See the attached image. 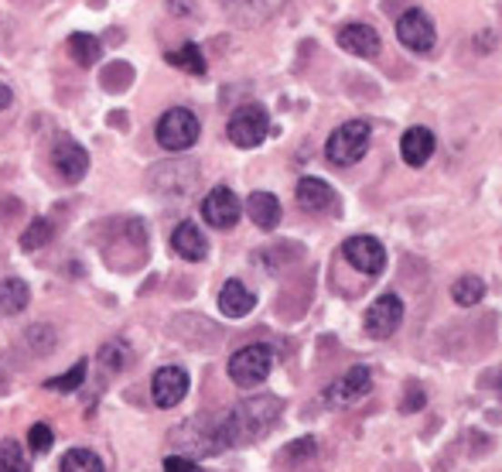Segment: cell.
Segmentation results:
<instances>
[{
  "label": "cell",
  "instance_id": "cell-3",
  "mask_svg": "<svg viewBox=\"0 0 502 472\" xmlns=\"http://www.w3.org/2000/svg\"><path fill=\"white\" fill-rule=\"evenodd\" d=\"M369 120H349L342 127L332 130V137L325 144V157L332 161L335 168H349L356 161H363L369 151Z\"/></svg>",
  "mask_w": 502,
  "mask_h": 472
},
{
  "label": "cell",
  "instance_id": "cell-34",
  "mask_svg": "<svg viewBox=\"0 0 502 472\" xmlns=\"http://www.w3.org/2000/svg\"><path fill=\"white\" fill-rule=\"evenodd\" d=\"M427 404V394H424V387L420 384H407V394H404V404H400V411H407V415H414V411H420Z\"/></svg>",
  "mask_w": 502,
  "mask_h": 472
},
{
  "label": "cell",
  "instance_id": "cell-8",
  "mask_svg": "<svg viewBox=\"0 0 502 472\" xmlns=\"http://www.w3.org/2000/svg\"><path fill=\"white\" fill-rule=\"evenodd\" d=\"M397 38H400V45H407L410 52L424 55V52H431L434 42H437V35H434V21L424 15V11L410 7V11H404V15L397 17Z\"/></svg>",
  "mask_w": 502,
  "mask_h": 472
},
{
  "label": "cell",
  "instance_id": "cell-1",
  "mask_svg": "<svg viewBox=\"0 0 502 472\" xmlns=\"http://www.w3.org/2000/svg\"><path fill=\"white\" fill-rule=\"evenodd\" d=\"M280 411H284V401L274 397V394H260V397H250V401L236 404L229 415L219 421V435H223V445H253L260 442L264 435L274 431Z\"/></svg>",
  "mask_w": 502,
  "mask_h": 472
},
{
  "label": "cell",
  "instance_id": "cell-17",
  "mask_svg": "<svg viewBox=\"0 0 502 472\" xmlns=\"http://www.w3.org/2000/svg\"><path fill=\"white\" fill-rule=\"evenodd\" d=\"M434 147H437V137L427 127H410L400 137V155H404V161L410 168H424L434 157Z\"/></svg>",
  "mask_w": 502,
  "mask_h": 472
},
{
  "label": "cell",
  "instance_id": "cell-11",
  "mask_svg": "<svg viewBox=\"0 0 502 472\" xmlns=\"http://www.w3.org/2000/svg\"><path fill=\"white\" fill-rule=\"evenodd\" d=\"M342 254H346V260H349L356 271L369 274V277L383 274V267H387V250H383V244H379L376 236H349L342 244Z\"/></svg>",
  "mask_w": 502,
  "mask_h": 472
},
{
  "label": "cell",
  "instance_id": "cell-14",
  "mask_svg": "<svg viewBox=\"0 0 502 472\" xmlns=\"http://www.w3.org/2000/svg\"><path fill=\"white\" fill-rule=\"evenodd\" d=\"M287 0H223L226 15L243 28H256L266 17H274Z\"/></svg>",
  "mask_w": 502,
  "mask_h": 472
},
{
  "label": "cell",
  "instance_id": "cell-27",
  "mask_svg": "<svg viewBox=\"0 0 502 472\" xmlns=\"http://www.w3.org/2000/svg\"><path fill=\"white\" fill-rule=\"evenodd\" d=\"M55 236V226L45 219V216H38V219H31V226H25V233H21V250H42L48 240Z\"/></svg>",
  "mask_w": 502,
  "mask_h": 472
},
{
  "label": "cell",
  "instance_id": "cell-18",
  "mask_svg": "<svg viewBox=\"0 0 502 472\" xmlns=\"http://www.w3.org/2000/svg\"><path fill=\"white\" fill-rule=\"evenodd\" d=\"M171 250H175L182 260L198 264V260H206V254H209V244H206L202 229H198L192 219H185V223H178L175 233H171Z\"/></svg>",
  "mask_w": 502,
  "mask_h": 472
},
{
  "label": "cell",
  "instance_id": "cell-28",
  "mask_svg": "<svg viewBox=\"0 0 502 472\" xmlns=\"http://www.w3.org/2000/svg\"><path fill=\"white\" fill-rule=\"evenodd\" d=\"M58 472H103V462H99L96 452H89V448H72L62 456V466Z\"/></svg>",
  "mask_w": 502,
  "mask_h": 472
},
{
  "label": "cell",
  "instance_id": "cell-4",
  "mask_svg": "<svg viewBox=\"0 0 502 472\" xmlns=\"http://www.w3.org/2000/svg\"><path fill=\"white\" fill-rule=\"evenodd\" d=\"M198 134H202V124H198V116L192 114L188 106H171L167 114H161L157 127H154L157 144H161L165 151H171V155L188 151V147L198 141Z\"/></svg>",
  "mask_w": 502,
  "mask_h": 472
},
{
  "label": "cell",
  "instance_id": "cell-6",
  "mask_svg": "<svg viewBox=\"0 0 502 472\" xmlns=\"http://www.w3.org/2000/svg\"><path fill=\"white\" fill-rule=\"evenodd\" d=\"M226 134H229V141L236 144V147H260L266 141V134H270V116L260 103H246V106H239L233 110L229 116V124H226Z\"/></svg>",
  "mask_w": 502,
  "mask_h": 472
},
{
  "label": "cell",
  "instance_id": "cell-19",
  "mask_svg": "<svg viewBox=\"0 0 502 472\" xmlns=\"http://www.w3.org/2000/svg\"><path fill=\"white\" fill-rule=\"evenodd\" d=\"M256 308V295L243 281H226L223 291H219V312L226 318H243Z\"/></svg>",
  "mask_w": 502,
  "mask_h": 472
},
{
  "label": "cell",
  "instance_id": "cell-10",
  "mask_svg": "<svg viewBox=\"0 0 502 472\" xmlns=\"http://www.w3.org/2000/svg\"><path fill=\"white\" fill-rule=\"evenodd\" d=\"M52 168L58 172L62 182L75 186V182H83L85 172H89V151H85L79 141L62 137V141H55V147H52Z\"/></svg>",
  "mask_w": 502,
  "mask_h": 472
},
{
  "label": "cell",
  "instance_id": "cell-23",
  "mask_svg": "<svg viewBox=\"0 0 502 472\" xmlns=\"http://www.w3.org/2000/svg\"><path fill=\"white\" fill-rule=\"evenodd\" d=\"M451 298H455V305H461V308H472V305H478V301L486 298V281L475 277V274H465V277H458V281L451 285Z\"/></svg>",
  "mask_w": 502,
  "mask_h": 472
},
{
  "label": "cell",
  "instance_id": "cell-37",
  "mask_svg": "<svg viewBox=\"0 0 502 472\" xmlns=\"http://www.w3.org/2000/svg\"><path fill=\"white\" fill-rule=\"evenodd\" d=\"M11 103H15V93H11L7 86H0V110H7Z\"/></svg>",
  "mask_w": 502,
  "mask_h": 472
},
{
  "label": "cell",
  "instance_id": "cell-16",
  "mask_svg": "<svg viewBox=\"0 0 502 472\" xmlns=\"http://www.w3.org/2000/svg\"><path fill=\"white\" fill-rule=\"evenodd\" d=\"M338 196H335V188L328 182H321V178H301L297 182V206L311 216H321V213H332Z\"/></svg>",
  "mask_w": 502,
  "mask_h": 472
},
{
  "label": "cell",
  "instance_id": "cell-30",
  "mask_svg": "<svg viewBox=\"0 0 502 472\" xmlns=\"http://www.w3.org/2000/svg\"><path fill=\"white\" fill-rule=\"evenodd\" d=\"M85 359H79L69 373H62V377H52V380H45V390H58V394H72V390H79V384L85 380Z\"/></svg>",
  "mask_w": 502,
  "mask_h": 472
},
{
  "label": "cell",
  "instance_id": "cell-9",
  "mask_svg": "<svg viewBox=\"0 0 502 472\" xmlns=\"http://www.w3.org/2000/svg\"><path fill=\"white\" fill-rule=\"evenodd\" d=\"M400 322H404V301H400V295H379L369 305V312H366V332L373 339H390L393 332L400 329Z\"/></svg>",
  "mask_w": 502,
  "mask_h": 472
},
{
  "label": "cell",
  "instance_id": "cell-2",
  "mask_svg": "<svg viewBox=\"0 0 502 472\" xmlns=\"http://www.w3.org/2000/svg\"><path fill=\"white\" fill-rule=\"evenodd\" d=\"M198 186V165L192 157H171V161H161L154 165L151 175H147V188L165 196V199H182L192 188Z\"/></svg>",
  "mask_w": 502,
  "mask_h": 472
},
{
  "label": "cell",
  "instance_id": "cell-21",
  "mask_svg": "<svg viewBox=\"0 0 502 472\" xmlns=\"http://www.w3.org/2000/svg\"><path fill=\"white\" fill-rule=\"evenodd\" d=\"M99 367L106 377H116V373H124L130 367V359H134V349L126 339H106V343L99 346Z\"/></svg>",
  "mask_w": 502,
  "mask_h": 472
},
{
  "label": "cell",
  "instance_id": "cell-25",
  "mask_svg": "<svg viewBox=\"0 0 502 472\" xmlns=\"http://www.w3.org/2000/svg\"><path fill=\"white\" fill-rule=\"evenodd\" d=\"M167 62L175 65V69H182V72H192V75H206V55H202V48L198 45H182L178 52H167Z\"/></svg>",
  "mask_w": 502,
  "mask_h": 472
},
{
  "label": "cell",
  "instance_id": "cell-35",
  "mask_svg": "<svg viewBox=\"0 0 502 472\" xmlns=\"http://www.w3.org/2000/svg\"><path fill=\"white\" fill-rule=\"evenodd\" d=\"M165 472H196V462H192L188 456H167Z\"/></svg>",
  "mask_w": 502,
  "mask_h": 472
},
{
  "label": "cell",
  "instance_id": "cell-20",
  "mask_svg": "<svg viewBox=\"0 0 502 472\" xmlns=\"http://www.w3.org/2000/svg\"><path fill=\"white\" fill-rule=\"evenodd\" d=\"M246 216L253 219V226H260L270 233V229L280 223L284 209H280V199L274 192H253L250 199H246Z\"/></svg>",
  "mask_w": 502,
  "mask_h": 472
},
{
  "label": "cell",
  "instance_id": "cell-36",
  "mask_svg": "<svg viewBox=\"0 0 502 472\" xmlns=\"http://www.w3.org/2000/svg\"><path fill=\"white\" fill-rule=\"evenodd\" d=\"M167 11H171L175 17L192 15V0H167Z\"/></svg>",
  "mask_w": 502,
  "mask_h": 472
},
{
  "label": "cell",
  "instance_id": "cell-32",
  "mask_svg": "<svg viewBox=\"0 0 502 472\" xmlns=\"http://www.w3.org/2000/svg\"><path fill=\"white\" fill-rule=\"evenodd\" d=\"M52 442H55V435H52V428H48V425H31V431H28L31 452H38V456H45V452L52 448Z\"/></svg>",
  "mask_w": 502,
  "mask_h": 472
},
{
  "label": "cell",
  "instance_id": "cell-7",
  "mask_svg": "<svg viewBox=\"0 0 502 472\" xmlns=\"http://www.w3.org/2000/svg\"><path fill=\"white\" fill-rule=\"evenodd\" d=\"M202 216H206L209 226L233 229L239 223V216H243V202H239V196L229 186H216L202 199Z\"/></svg>",
  "mask_w": 502,
  "mask_h": 472
},
{
  "label": "cell",
  "instance_id": "cell-29",
  "mask_svg": "<svg viewBox=\"0 0 502 472\" xmlns=\"http://www.w3.org/2000/svg\"><path fill=\"white\" fill-rule=\"evenodd\" d=\"M55 329H52V326H42V322H38V326H31L28 332H25V346H28L31 353H38V357H45V353H52V349H55Z\"/></svg>",
  "mask_w": 502,
  "mask_h": 472
},
{
  "label": "cell",
  "instance_id": "cell-26",
  "mask_svg": "<svg viewBox=\"0 0 502 472\" xmlns=\"http://www.w3.org/2000/svg\"><path fill=\"white\" fill-rule=\"evenodd\" d=\"M0 472H31V458L25 456L21 442H15V438L0 442Z\"/></svg>",
  "mask_w": 502,
  "mask_h": 472
},
{
  "label": "cell",
  "instance_id": "cell-15",
  "mask_svg": "<svg viewBox=\"0 0 502 472\" xmlns=\"http://www.w3.org/2000/svg\"><path fill=\"white\" fill-rule=\"evenodd\" d=\"M338 48H346V52H352V55L359 58H376L379 55V35L373 25H359V21H352V25H342L338 28Z\"/></svg>",
  "mask_w": 502,
  "mask_h": 472
},
{
  "label": "cell",
  "instance_id": "cell-31",
  "mask_svg": "<svg viewBox=\"0 0 502 472\" xmlns=\"http://www.w3.org/2000/svg\"><path fill=\"white\" fill-rule=\"evenodd\" d=\"M130 79H134V69H130L126 62H113V65H106V72H103V86L110 89V93H124V89L130 86Z\"/></svg>",
  "mask_w": 502,
  "mask_h": 472
},
{
  "label": "cell",
  "instance_id": "cell-38",
  "mask_svg": "<svg viewBox=\"0 0 502 472\" xmlns=\"http://www.w3.org/2000/svg\"><path fill=\"white\" fill-rule=\"evenodd\" d=\"M499 387H502V380H499Z\"/></svg>",
  "mask_w": 502,
  "mask_h": 472
},
{
  "label": "cell",
  "instance_id": "cell-22",
  "mask_svg": "<svg viewBox=\"0 0 502 472\" xmlns=\"http://www.w3.org/2000/svg\"><path fill=\"white\" fill-rule=\"evenodd\" d=\"M31 291L25 281H17V277H7V281H0V315H17L25 305H28Z\"/></svg>",
  "mask_w": 502,
  "mask_h": 472
},
{
  "label": "cell",
  "instance_id": "cell-12",
  "mask_svg": "<svg viewBox=\"0 0 502 472\" xmlns=\"http://www.w3.org/2000/svg\"><path fill=\"white\" fill-rule=\"evenodd\" d=\"M188 394V373L182 367H161L151 380V397L157 407H178Z\"/></svg>",
  "mask_w": 502,
  "mask_h": 472
},
{
  "label": "cell",
  "instance_id": "cell-5",
  "mask_svg": "<svg viewBox=\"0 0 502 472\" xmlns=\"http://www.w3.org/2000/svg\"><path fill=\"white\" fill-rule=\"evenodd\" d=\"M274 370V349L264 343H253V346H243L239 353H233L229 359V380L243 390H250V387H260L270 377Z\"/></svg>",
  "mask_w": 502,
  "mask_h": 472
},
{
  "label": "cell",
  "instance_id": "cell-13",
  "mask_svg": "<svg viewBox=\"0 0 502 472\" xmlns=\"http://www.w3.org/2000/svg\"><path fill=\"white\" fill-rule=\"evenodd\" d=\"M369 384H373V373H369V367H352V370H346L332 387H328V390H325V401L335 404V407L356 404L366 390H369Z\"/></svg>",
  "mask_w": 502,
  "mask_h": 472
},
{
  "label": "cell",
  "instance_id": "cell-24",
  "mask_svg": "<svg viewBox=\"0 0 502 472\" xmlns=\"http://www.w3.org/2000/svg\"><path fill=\"white\" fill-rule=\"evenodd\" d=\"M69 55L79 62V65H96L99 55H103V45H99L96 35H85V31H79V35H72L69 38Z\"/></svg>",
  "mask_w": 502,
  "mask_h": 472
},
{
  "label": "cell",
  "instance_id": "cell-33",
  "mask_svg": "<svg viewBox=\"0 0 502 472\" xmlns=\"http://www.w3.org/2000/svg\"><path fill=\"white\" fill-rule=\"evenodd\" d=\"M307 456H318V442L315 438H297V442L287 445V452H284V458L287 462H301V458Z\"/></svg>",
  "mask_w": 502,
  "mask_h": 472
}]
</instances>
